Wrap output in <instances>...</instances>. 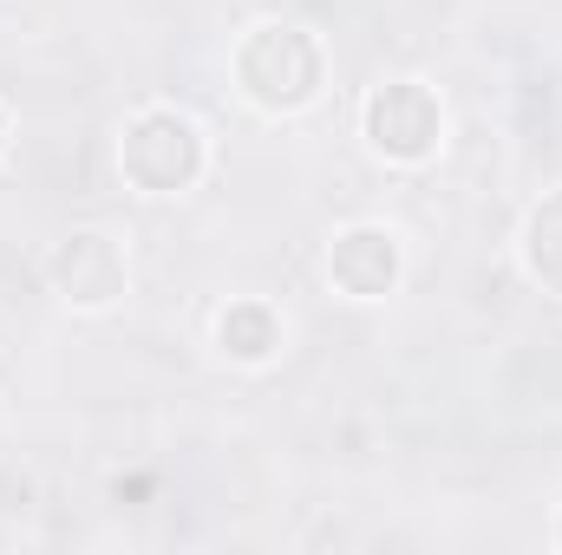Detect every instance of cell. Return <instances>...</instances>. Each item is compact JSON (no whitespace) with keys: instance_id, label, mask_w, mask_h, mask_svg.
<instances>
[{"instance_id":"cell-1","label":"cell","mask_w":562,"mask_h":555,"mask_svg":"<svg viewBox=\"0 0 562 555\" xmlns=\"http://www.w3.org/2000/svg\"><path fill=\"white\" fill-rule=\"evenodd\" d=\"M236 79L256 105L269 112H294L314 99L321 86V46L301 33V26H256L236 53Z\"/></svg>"},{"instance_id":"cell-2","label":"cell","mask_w":562,"mask_h":555,"mask_svg":"<svg viewBox=\"0 0 562 555\" xmlns=\"http://www.w3.org/2000/svg\"><path fill=\"white\" fill-rule=\"evenodd\" d=\"M119 163H125V177H132L138 190L170 196V190H183V183L203 170V138H196V125L177 118V112H144L138 125L119 138Z\"/></svg>"},{"instance_id":"cell-3","label":"cell","mask_w":562,"mask_h":555,"mask_svg":"<svg viewBox=\"0 0 562 555\" xmlns=\"http://www.w3.org/2000/svg\"><path fill=\"white\" fill-rule=\"evenodd\" d=\"M367 138L380 144L386 157H400V163L425 157V150L438 144V99H431L425 86H413V79L380 86L373 105H367Z\"/></svg>"},{"instance_id":"cell-4","label":"cell","mask_w":562,"mask_h":555,"mask_svg":"<svg viewBox=\"0 0 562 555\" xmlns=\"http://www.w3.org/2000/svg\"><path fill=\"white\" fill-rule=\"evenodd\" d=\"M53 281L72 294V301H86V307H105L119 287H125V256H119V242L112 236H72L59 256H53Z\"/></svg>"},{"instance_id":"cell-5","label":"cell","mask_w":562,"mask_h":555,"mask_svg":"<svg viewBox=\"0 0 562 555\" xmlns=\"http://www.w3.org/2000/svg\"><path fill=\"white\" fill-rule=\"evenodd\" d=\"M327 269H334V281H340L347 294L373 301V294H386V287L400 281V249H393L386 229H347V236L334 242Z\"/></svg>"},{"instance_id":"cell-6","label":"cell","mask_w":562,"mask_h":555,"mask_svg":"<svg viewBox=\"0 0 562 555\" xmlns=\"http://www.w3.org/2000/svg\"><path fill=\"white\" fill-rule=\"evenodd\" d=\"M216 340H223V353H236V360H269L281 347V327L262 301H236V307H223Z\"/></svg>"},{"instance_id":"cell-7","label":"cell","mask_w":562,"mask_h":555,"mask_svg":"<svg viewBox=\"0 0 562 555\" xmlns=\"http://www.w3.org/2000/svg\"><path fill=\"white\" fill-rule=\"evenodd\" d=\"M524 262H530V275L543 281L550 294H562V190L530 216V229H524Z\"/></svg>"}]
</instances>
